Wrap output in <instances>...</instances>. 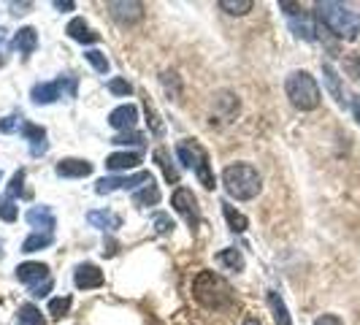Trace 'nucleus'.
I'll use <instances>...</instances> for the list:
<instances>
[{
  "mask_svg": "<svg viewBox=\"0 0 360 325\" xmlns=\"http://www.w3.org/2000/svg\"><path fill=\"white\" fill-rule=\"evenodd\" d=\"M317 19L323 22L330 33H336L339 38H347V41H355L360 36V14L352 11L349 6L344 3H317Z\"/></svg>",
  "mask_w": 360,
  "mask_h": 325,
  "instance_id": "1",
  "label": "nucleus"
},
{
  "mask_svg": "<svg viewBox=\"0 0 360 325\" xmlns=\"http://www.w3.org/2000/svg\"><path fill=\"white\" fill-rule=\"evenodd\" d=\"M193 295L206 309H225L233 304V288L214 271H200L193 279Z\"/></svg>",
  "mask_w": 360,
  "mask_h": 325,
  "instance_id": "2",
  "label": "nucleus"
},
{
  "mask_svg": "<svg viewBox=\"0 0 360 325\" xmlns=\"http://www.w3.org/2000/svg\"><path fill=\"white\" fill-rule=\"evenodd\" d=\"M222 184L228 190V196L236 200H250L260 193L263 181L260 174L255 171L250 162H231L225 171H222Z\"/></svg>",
  "mask_w": 360,
  "mask_h": 325,
  "instance_id": "3",
  "label": "nucleus"
},
{
  "mask_svg": "<svg viewBox=\"0 0 360 325\" xmlns=\"http://www.w3.org/2000/svg\"><path fill=\"white\" fill-rule=\"evenodd\" d=\"M290 103L301 111H311L320 106V84L314 82V76L307 71H292L285 82Z\"/></svg>",
  "mask_w": 360,
  "mask_h": 325,
  "instance_id": "4",
  "label": "nucleus"
},
{
  "mask_svg": "<svg viewBox=\"0 0 360 325\" xmlns=\"http://www.w3.org/2000/svg\"><path fill=\"white\" fill-rule=\"evenodd\" d=\"M176 155H179L181 165H187V168H193L195 171V177L200 179V184L206 187V190H214V174H212V165H209V155H206V149L198 144V141H190V139H184L176 144Z\"/></svg>",
  "mask_w": 360,
  "mask_h": 325,
  "instance_id": "5",
  "label": "nucleus"
},
{
  "mask_svg": "<svg viewBox=\"0 0 360 325\" xmlns=\"http://www.w3.org/2000/svg\"><path fill=\"white\" fill-rule=\"evenodd\" d=\"M146 184H152L149 171H139V174H130V177H103V179L95 181V193L108 196L114 190H136V187H146Z\"/></svg>",
  "mask_w": 360,
  "mask_h": 325,
  "instance_id": "6",
  "label": "nucleus"
},
{
  "mask_svg": "<svg viewBox=\"0 0 360 325\" xmlns=\"http://www.w3.org/2000/svg\"><path fill=\"white\" fill-rule=\"evenodd\" d=\"M279 8H285V14H288V19H290V27L295 30V36H301V38H307V41H314V25H311V19L301 11V6L298 3H288V0H282L279 3Z\"/></svg>",
  "mask_w": 360,
  "mask_h": 325,
  "instance_id": "7",
  "label": "nucleus"
},
{
  "mask_svg": "<svg viewBox=\"0 0 360 325\" xmlns=\"http://www.w3.org/2000/svg\"><path fill=\"white\" fill-rule=\"evenodd\" d=\"M106 8L120 25H136L144 19V6L133 3V0H111V3H106Z\"/></svg>",
  "mask_w": 360,
  "mask_h": 325,
  "instance_id": "8",
  "label": "nucleus"
},
{
  "mask_svg": "<svg viewBox=\"0 0 360 325\" xmlns=\"http://www.w3.org/2000/svg\"><path fill=\"white\" fill-rule=\"evenodd\" d=\"M171 206L179 212L193 228L198 225L200 219V212H198V200H195V196H193V190H187V187H179L174 196H171Z\"/></svg>",
  "mask_w": 360,
  "mask_h": 325,
  "instance_id": "9",
  "label": "nucleus"
},
{
  "mask_svg": "<svg viewBox=\"0 0 360 325\" xmlns=\"http://www.w3.org/2000/svg\"><path fill=\"white\" fill-rule=\"evenodd\" d=\"M73 282H76L79 290L101 288L103 285V271L98 269L95 263H82V266H76V271H73Z\"/></svg>",
  "mask_w": 360,
  "mask_h": 325,
  "instance_id": "10",
  "label": "nucleus"
},
{
  "mask_svg": "<svg viewBox=\"0 0 360 325\" xmlns=\"http://www.w3.org/2000/svg\"><path fill=\"white\" fill-rule=\"evenodd\" d=\"M17 279L19 282H25V285H30V288H38L41 282H46V279H49V266H44V263H33V260L19 263Z\"/></svg>",
  "mask_w": 360,
  "mask_h": 325,
  "instance_id": "11",
  "label": "nucleus"
},
{
  "mask_svg": "<svg viewBox=\"0 0 360 325\" xmlns=\"http://www.w3.org/2000/svg\"><path fill=\"white\" fill-rule=\"evenodd\" d=\"M19 133H22V139L25 141H30V155L38 158V155H44L49 144H46V130L41 125H33V122H22L19 127Z\"/></svg>",
  "mask_w": 360,
  "mask_h": 325,
  "instance_id": "12",
  "label": "nucleus"
},
{
  "mask_svg": "<svg viewBox=\"0 0 360 325\" xmlns=\"http://www.w3.org/2000/svg\"><path fill=\"white\" fill-rule=\"evenodd\" d=\"M139 122V108L133 106V103H125V106H117L111 114H108V125L117 127V130H133Z\"/></svg>",
  "mask_w": 360,
  "mask_h": 325,
  "instance_id": "13",
  "label": "nucleus"
},
{
  "mask_svg": "<svg viewBox=\"0 0 360 325\" xmlns=\"http://www.w3.org/2000/svg\"><path fill=\"white\" fill-rule=\"evenodd\" d=\"M54 171H57V177H65V179H82V177L92 174V162L79 160V158H65V160L57 162Z\"/></svg>",
  "mask_w": 360,
  "mask_h": 325,
  "instance_id": "14",
  "label": "nucleus"
},
{
  "mask_svg": "<svg viewBox=\"0 0 360 325\" xmlns=\"http://www.w3.org/2000/svg\"><path fill=\"white\" fill-rule=\"evenodd\" d=\"M87 222H90L92 228H101V231H117V228H122V217L108 212V209H92L90 215H87Z\"/></svg>",
  "mask_w": 360,
  "mask_h": 325,
  "instance_id": "15",
  "label": "nucleus"
},
{
  "mask_svg": "<svg viewBox=\"0 0 360 325\" xmlns=\"http://www.w3.org/2000/svg\"><path fill=\"white\" fill-rule=\"evenodd\" d=\"M65 33H68L73 41H79V44H98V41H101V36L92 30L84 19H71L68 27H65Z\"/></svg>",
  "mask_w": 360,
  "mask_h": 325,
  "instance_id": "16",
  "label": "nucleus"
},
{
  "mask_svg": "<svg viewBox=\"0 0 360 325\" xmlns=\"http://www.w3.org/2000/svg\"><path fill=\"white\" fill-rule=\"evenodd\" d=\"M27 222L38 228V234H41V228H44V234H52L54 228V215L49 206H33L30 212H27Z\"/></svg>",
  "mask_w": 360,
  "mask_h": 325,
  "instance_id": "17",
  "label": "nucleus"
},
{
  "mask_svg": "<svg viewBox=\"0 0 360 325\" xmlns=\"http://www.w3.org/2000/svg\"><path fill=\"white\" fill-rule=\"evenodd\" d=\"M141 162V155L139 152H114L106 158V168L108 171H130Z\"/></svg>",
  "mask_w": 360,
  "mask_h": 325,
  "instance_id": "18",
  "label": "nucleus"
},
{
  "mask_svg": "<svg viewBox=\"0 0 360 325\" xmlns=\"http://www.w3.org/2000/svg\"><path fill=\"white\" fill-rule=\"evenodd\" d=\"M11 46L17 49L19 54H33L36 52V46H38V33H36V27H22L17 36H14V41H11Z\"/></svg>",
  "mask_w": 360,
  "mask_h": 325,
  "instance_id": "19",
  "label": "nucleus"
},
{
  "mask_svg": "<svg viewBox=\"0 0 360 325\" xmlns=\"http://www.w3.org/2000/svg\"><path fill=\"white\" fill-rule=\"evenodd\" d=\"M60 84L57 82H44V84H36L33 87V92H30V98H33V103H38V106H49V103H54L57 98H60Z\"/></svg>",
  "mask_w": 360,
  "mask_h": 325,
  "instance_id": "20",
  "label": "nucleus"
},
{
  "mask_svg": "<svg viewBox=\"0 0 360 325\" xmlns=\"http://www.w3.org/2000/svg\"><path fill=\"white\" fill-rule=\"evenodd\" d=\"M269 307H271V314H274V320L276 325H292L288 314V307H285V301H282V295L276 293V290H269Z\"/></svg>",
  "mask_w": 360,
  "mask_h": 325,
  "instance_id": "21",
  "label": "nucleus"
},
{
  "mask_svg": "<svg viewBox=\"0 0 360 325\" xmlns=\"http://www.w3.org/2000/svg\"><path fill=\"white\" fill-rule=\"evenodd\" d=\"M222 212H225V219H228V225H231V231H233V234H244V231L250 228L247 217L241 215V212H236V209L231 206V203H228V200L222 203Z\"/></svg>",
  "mask_w": 360,
  "mask_h": 325,
  "instance_id": "22",
  "label": "nucleus"
},
{
  "mask_svg": "<svg viewBox=\"0 0 360 325\" xmlns=\"http://www.w3.org/2000/svg\"><path fill=\"white\" fill-rule=\"evenodd\" d=\"M158 200H160V190H158V184H155V181L133 193V203H136V206H155Z\"/></svg>",
  "mask_w": 360,
  "mask_h": 325,
  "instance_id": "23",
  "label": "nucleus"
},
{
  "mask_svg": "<svg viewBox=\"0 0 360 325\" xmlns=\"http://www.w3.org/2000/svg\"><path fill=\"white\" fill-rule=\"evenodd\" d=\"M54 241L52 234H30L25 241H22V253H38V250H46L49 244Z\"/></svg>",
  "mask_w": 360,
  "mask_h": 325,
  "instance_id": "24",
  "label": "nucleus"
},
{
  "mask_svg": "<svg viewBox=\"0 0 360 325\" xmlns=\"http://www.w3.org/2000/svg\"><path fill=\"white\" fill-rule=\"evenodd\" d=\"M219 8L228 11V14H233V17H244V14L252 11L255 3L252 0H219Z\"/></svg>",
  "mask_w": 360,
  "mask_h": 325,
  "instance_id": "25",
  "label": "nucleus"
},
{
  "mask_svg": "<svg viewBox=\"0 0 360 325\" xmlns=\"http://www.w3.org/2000/svg\"><path fill=\"white\" fill-rule=\"evenodd\" d=\"M155 160H158V165L162 168V174H165V181H174V184H179V171L171 165V158H168V152H165V149H155Z\"/></svg>",
  "mask_w": 360,
  "mask_h": 325,
  "instance_id": "26",
  "label": "nucleus"
},
{
  "mask_svg": "<svg viewBox=\"0 0 360 325\" xmlns=\"http://www.w3.org/2000/svg\"><path fill=\"white\" fill-rule=\"evenodd\" d=\"M217 260L222 263V266H228V269H233V271H241L244 269V255L238 253V250H222V253L217 255Z\"/></svg>",
  "mask_w": 360,
  "mask_h": 325,
  "instance_id": "27",
  "label": "nucleus"
},
{
  "mask_svg": "<svg viewBox=\"0 0 360 325\" xmlns=\"http://www.w3.org/2000/svg\"><path fill=\"white\" fill-rule=\"evenodd\" d=\"M17 314H19V325H46L44 317H41V312L33 304H22Z\"/></svg>",
  "mask_w": 360,
  "mask_h": 325,
  "instance_id": "28",
  "label": "nucleus"
},
{
  "mask_svg": "<svg viewBox=\"0 0 360 325\" xmlns=\"http://www.w3.org/2000/svg\"><path fill=\"white\" fill-rule=\"evenodd\" d=\"M323 73H325V82H328V90L333 92V98H336L339 103H344V92H342V84H339L336 71H333L330 65H323Z\"/></svg>",
  "mask_w": 360,
  "mask_h": 325,
  "instance_id": "29",
  "label": "nucleus"
},
{
  "mask_svg": "<svg viewBox=\"0 0 360 325\" xmlns=\"http://www.w3.org/2000/svg\"><path fill=\"white\" fill-rule=\"evenodd\" d=\"M6 196H8L11 200L17 198V196H25V198H27V193H25V171H22V168L11 177V181H8V193H6Z\"/></svg>",
  "mask_w": 360,
  "mask_h": 325,
  "instance_id": "30",
  "label": "nucleus"
},
{
  "mask_svg": "<svg viewBox=\"0 0 360 325\" xmlns=\"http://www.w3.org/2000/svg\"><path fill=\"white\" fill-rule=\"evenodd\" d=\"M111 144H120V146H144V136L141 133H136V130H127V133H120V136H114L111 139Z\"/></svg>",
  "mask_w": 360,
  "mask_h": 325,
  "instance_id": "31",
  "label": "nucleus"
},
{
  "mask_svg": "<svg viewBox=\"0 0 360 325\" xmlns=\"http://www.w3.org/2000/svg\"><path fill=\"white\" fill-rule=\"evenodd\" d=\"M84 57H87V63H90L98 73H108V60H106V54H103V52L90 49V52H84Z\"/></svg>",
  "mask_w": 360,
  "mask_h": 325,
  "instance_id": "32",
  "label": "nucleus"
},
{
  "mask_svg": "<svg viewBox=\"0 0 360 325\" xmlns=\"http://www.w3.org/2000/svg\"><path fill=\"white\" fill-rule=\"evenodd\" d=\"M17 203L8 198V196H0V219H6V222H14L17 219Z\"/></svg>",
  "mask_w": 360,
  "mask_h": 325,
  "instance_id": "33",
  "label": "nucleus"
},
{
  "mask_svg": "<svg viewBox=\"0 0 360 325\" xmlns=\"http://www.w3.org/2000/svg\"><path fill=\"white\" fill-rule=\"evenodd\" d=\"M68 309H71V298H68V295L52 298V301H49V314H54V317H63Z\"/></svg>",
  "mask_w": 360,
  "mask_h": 325,
  "instance_id": "34",
  "label": "nucleus"
},
{
  "mask_svg": "<svg viewBox=\"0 0 360 325\" xmlns=\"http://www.w3.org/2000/svg\"><path fill=\"white\" fill-rule=\"evenodd\" d=\"M144 106H146V117H149V122H152V130H155L158 136H162V122L158 120V111H155V106H152V101H149V98L144 101Z\"/></svg>",
  "mask_w": 360,
  "mask_h": 325,
  "instance_id": "35",
  "label": "nucleus"
},
{
  "mask_svg": "<svg viewBox=\"0 0 360 325\" xmlns=\"http://www.w3.org/2000/svg\"><path fill=\"white\" fill-rule=\"evenodd\" d=\"M108 90L114 92V95H130L133 87L127 84L125 79H111V82H108Z\"/></svg>",
  "mask_w": 360,
  "mask_h": 325,
  "instance_id": "36",
  "label": "nucleus"
},
{
  "mask_svg": "<svg viewBox=\"0 0 360 325\" xmlns=\"http://www.w3.org/2000/svg\"><path fill=\"white\" fill-rule=\"evenodd\" d=\"M155 231H158V234H168V231H174L171 217H168V215H155Z\"/></svg>",
  "mask_w": 360,
  "mask_h": 325,
  "instance_id": "37",
  "label": "nucleus"
},
{
  "mask_svg": "<svg viewBox=\"0 0 360 325\" xmlns=\"http://www.w3.org/2000/svg\"><path fill=\"white\" fill-rule=\"evenodd\" d=\"M22 127V117H6V120H0V133H14Z\"/></svg>",
  "mask_w": 360,
  "mask_h": 325,
  "instance_id": "38",
  "label": "nucleus"
},
{
  "mask_svg": "<svg viewBox=\"0 0 360 325\" xmlns=\"http://www.w3.org/2000/svg\"><path fill=\"white\" fill-rule=\"evenodd\" d=\"M314 325H344L336 314H323V317H317L314 320Z\"/></svg>",
  "mask_w": 360,
  "mask_h": 325,
  "instance_id": "39",
  "label": "nucleus"
},
{
  "mask_svg": "<svg viewBox=\"0 0 360 325\" xmlns=\"http://www.w3.org/2000/svg\"><path fill=\"white\" fill-rule=\"evenodd\" d=\"M49 290H52V279H46V282H41L38 288H33V295H36V298H41V295H46Z\"/></svg>",
  "mask_w": 360,
  "mask_h": 325,
  "instance_id": "40",
  "label": "nucleus"
},
{
  "mask_svg": "<svg viewBox=\"0 0 360 325\" xmlns=\"http://www.w3.org/2000/svg\"><path fill=\"white\" fill-rule=\"evenodd\" d=\"M54 8H60V11H71L73 3L71 0H57V3H54Z\"/></svg>",
  "mask_w": 360,
  "mask_h": 325,
  "instance_id": "41",
  "label": "nucleus"
},
{
  "mask_svg": "<svg viewBox=\"0 0 360 325\" xmlns=\"http://www.w3.org/2000/svg\"><path fill=\"white\" fill-rule=\"evenodd\" d=\"M352 108H355V117H358V122H360V98L352 101Z\"/></svg>",
  "mask_w": 360,
  "mask_h": 325,
  "instance_id": "42",
  "label": "nucleus"
},
{
  "mask_svg": "<svg viewBox=\"0 0 360 325\" xmlns=\"http://www.w3.org/2000/svg\"><path fill=\"white\" fill-rule=\"evenodd\" d=\"M3 41H6V30L0 27V46H3Z\"/></svg>",
  "mask_w": 360,
  "mask_h": 325,
  "instance_id": "43",
  "label": "nucleus"
},
{
  "mask_svg": "<svg viewBox=\"0 0 360 325\" xmlns=\"http://www.w3.org/2000/svg\"><path fill=\"white\" fill-rule=\"evenodd\" d=\"M244 325H260V323H255V320H247V323H244Z\"/></svg>",
  "mask_w": 360,
  "mask_h": 325,
  "instance_id": "44",
  "label": "nucleus"
},
{
  "mask_svg": "<svg viewBox=\"0 0 360 325\" xmlns=\"http://www.w3.org/2000/svg\"><path fill=\"white\" fill-rule=\"evenodd\" d=\"M0 257H3V241H0Z\"/></svg>",
  "mask_w": 360,
  "mask_h": 325,
  "instance_id": "45",
  "label": "nucleus"
}]
</instances>
